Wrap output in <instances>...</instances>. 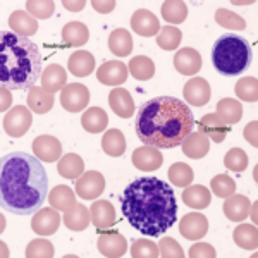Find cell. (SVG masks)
<instances>
[{"instance_id":"f5cc1de1","label":"cell","mask_w":258,"mask_h":258,"mask_svg":"<svg viewBox=\"0 0 258 258\" xmlns=\"http://www.w3.org/2000/svg\"><path fill=\"white\" fill-rule=\"evenodd\" d=\"M11 102H12L11 91L7 90V88H2V107H0V110L6 112L11 107Z\"/></svg>"},{"instance_id":"83f0119b","label":"cell","mask_w":258,"mask_h":258,"mask_svg":"<svg viewBox=\"0 0 258 258\" xmlns=\"http://www.w3.org/2000/svg\"><path fill=\"white\" fill-rule=\"evenodd\" d=\"M107 124H109V115H107V112L103 109H100V107H90L81 115L83 129H86L88 133H93V135L105 131Z\"/></svg>"},{"instance_id":"277c9868","label":"cell","mask_w":258,"mask_h":258,"mask_svg":"<svg viewBox=\"0 0 258 258\" xmlns=\"http://www.w3.org/2000/svg\"><path fill=\"white\" fill-rule=\"evenodd\" d=\"M41 78V53L31 40L16 33L0 35V86L31 90Z\"/></svg>"},{"instance_id":"5b68a950","label":"cell","mask_w":258,"mask_h":258,"mask_svg":"<svg viewBox=\"0 0 258 258\" xmlns=\"http://www.w3.org/2000/svg\"><path fill=\"white\" fill-rule=\"evenodd\" d=\"M251 47L236 33L219 36L212 48V64L224 76H238L251 66Z\"/></svg>"},{"instance_id":"cb8c5ba5","label":"cell","mask_w":258,"mask_h":258,"mask_svg":"<svg viewBox=\"0 0 258 258\" xmlns=\"http://www.w3.org/2000/svg\"><path fill=\"white\" fill-rule=\"evenodd\" d=\"M9 26L16 35L26 38V36H31L38 31V21L24 11H14L9 16Z\"/></svg>"},{"instance_id":"836d02e7","label":"cell","mask_w":258,"mask_h":258,"mask_svg":"<svg viewBox=\"0 0 258 258\" xmlns=\"http://www.w3.org/2000/svg\"><path fill=\"white\" fill-rule=\"evenodd\" d=\"M217 117L222 119L224 122L227 124H236L239 122L241 117H243V105L241 102L234 98H222L220 102L217 103Z\"/></svg>"},{"instance_id":"8fae6325","label":"cell","mask_w":258,"mask_h":258,"mask_svg":"<svg viewBox=\"0 0 258 258\" xmlns=\"http://www.w3.org/2000/svg\"><path fill=\"white\" fill-rule=\"evenodd\" d=\"M33 153H35L36 159L47 162V164H52V162H57L62 157V145L60 141L53 136H38L35 141H33Z\"/></svg>"},{"instance_id":"52a82bcc","label":"cell","mask_w":258,"mask_h":258,"mask_svg":"<svg viewBox=\"0 0 258 258\" xmlns=\"http://www.w3.org/2000/svg\"><path fill=\"white\" fill-rule=\"evenodd\" d=\"M90 91L81 83H71L66 85L60 91V105L68 112H81L88 107Z\"/></svg>"},{"instance_id":"7402d4cb","label":"cell","mask_w":258,"mask_h":258,"mask_svg":"<svg viewBox=\"0 0 258 258\" xmlns=\"http://www.w3.org/2000/svg\"><path fill=\"white\" fill-rule=\"evenodd\" d=\"M249 207H251V203H249L246 197H243V195H231L224 202L222 210L229 220L241 222V220H244L249 215Z\"/></svg>"},{"instance_id":"603a6c76","label":"cell","mask_w":258,"mask_h":258,"mask_svg":"<svg viewBox=\"0 0 258 258\" xmlns=\"http://www.w3.org/2000/svg\"><path fill=\"white\" fill-rule=\"evenodd\" d=\"M41 88L47 90L48 93H57V91L64 90L66 83H68V74L64 68L59 64H50L47 69L41 73Z\"/></svg>"},{"instance_id":"ffe728a7","label":"cell","mask_w":258,"mask_h":258,"mask_svg":"<svg viewBox=\"0 0 258 258\" xmlns=\"http://www.w3.org/2000/svg\"><path fill=\"white\" fill-rule=\"evenodd\" d=\"M181 148L186 157H189V159H193V160H200L209 153L210 140L207 138L205 135H202V133L191 131L184 138V141L181 143Z\"/></svg>"},{"instance_id":"f907efd6","label":"cell","mask_w":258,"mask_h":258,"mask_svg":"<svg viewBox=\"0 0 258 258\" xmlns=\"http://www.w3.org/2000/svg\"><path fill=\"white\" fill-rule=\"evenodd\" d=\"M256 127H258V122L256 120H251L246 127H244V138L253 148L258 147V136H256Z\"/></svg>"},{"instance_id":"5bb4252c","label":"cell","mask_w":258,"mask_h":258,"mask_svg":"<svg viewBox=\"0 0 258 258\" xmlns=\"http://www.w3.org/2000/svg\"><path fill=\"white\" fill-rule=\"evenodd\" d=\"M182 93H184V100L189 103V105L203 107L209 103L212 90H210V85L207 80H203V78H191V80L184 85Z\"/></svg>"},{"instance_id":"f35d334b","label":"cell","mask_w":258,"mask_h":258,"mask_svg":"<svg viewBox=\"0 0 258 258\" xmlns=\"http://www.w3.org/2000/svg\"><path fill=\"white\" fill-rule=\"evenodd\" d=\"M193 169L189 165L182 164V162H176L169 167V179L170 184L177 186V188H186L193 182Z\"/></svg>"},{"instance_id":"681fc988","label":"cell","mask_w":258,"mask_h":258,"mask_svg":"<svg viewBox=\"0 0 258 258\" xmlns=\"http://www.w3.org/2000/svg\"><path fill=\"white\" fill-rule=\"evenodd\" d=\"M188 256L189 258H215L217 253H215V248L209 243H197L189 248Z\"/></svg>"},{"instance_id":"d6986e66","label":"cell","mask_w":258,"mask_h":258,"mask_svg":"<svg viewBox=\"0 0 258 258\" xmlns=\"http://www.w3.org/2000/svg\"><path fill=\"white\" fill-rule=\"evenodd\" d=\"M90 215H91V222L97 229H109L115 224V209L110 202L107 200H97V202L91 205L90 209Z\"/></svg>"},{"instance_id":"f6af8a7d","label":"cell","mask_w":258,"mask_h":258,"mask_svg":"<svg viewBox=\"0 0 258 258\" xmlns=\"http://www.w3.org/2000/svg\"><path fill=\"white\" fill-rule=\"evenodd\" d=\"M26 11L35 19H48L55 11V4L52 0H28Z\"/></svg>"},{"instance_id":"8992f818","label":"cell","mask_w":258,"mask_h":258,"mask_svg":"<svg viewBox=\"0 0 258 258\" xmlns=\"http://www.w3.org/2000/svg\"><path fill=\"white\" fill-rule=\"evenodd\" d=\"M31 122H33V115L30 109L18 105L6 114V117H4V129H6V133L12 136V138H19V136L26 135L28 129L31 127Z\"/></svg>"},{"instance_id":"7bdbcfd3","label":"cell","mask_w":258,"mask_h":258,"mask_svg":"<svg viewBox=\"0 0 258 258\" xmlns=\"http://www.w3.org/2000/svg\"><path fill=\"white\" fill-rule=\"evenodd\" d=\"M224 165L229 170H234V172H243L248 167V155L244 150L241 148H231L224 157Z\"/></svg>"},{"instance_id":"4316f807","label":"cell","mask_w":258,"mask_h":258,"mask_svg":"<svg viewBox=\"0 0 258 258\" xmlns=\"http://www.w3.org/2000/svg\"><path fill=\"white\" fill-rule=\"evenodd\" d=\"M68 66L74 76L78 78L90 76L95 69V57L90 52H86V50H78V52H74L69 57Z\"/></svg>"},{"instance_id":"30bf717a","label":"cell","mask_w":258,"mask_h":258,"mask_svg":"<svg viewBox=\"0 0 258 258\" xmlns=\"http://www.w3.org/2000/svg\"><path fill=\"white\" fill-rule=\"evenodd\" d=\"M207 231H209V220L200 212H191L186 214L179 222V232L181 236H184V239L197 241L205 238Z\"/></svg>"},{"instance_id":"d590c367","label":"cell","mask_w":258,"mask_h":258,"mask_svg":"<svg viewBox=\"0 0 258 258\" xmlns=\"http://www.w3.org/2000/svg\"><path fill=\"white\" fill-rule=\"evenodd\" d=\"M48 202L55 210L66 212L76 205V197H74V191L69 186H55L48 193Z\"/></svg>"},{"instance_id":"ac0fdd59","label":"cell","mask_w":258,"mask_h":258,"mask_svg":"<svg viewBox=\"0 0 258 258\" xmlns=\"http://www.w3.org/2000/svg\"><path fill=\"white\" fill-rule=\"evenodd\" d=\"M174 68L184 76L198 74V71L202 69V55L195 48L177 50V53L174 55Z\"/></svg>"},{"instance_id":"e0dca14e","label":"cell","mask_w":258,"mask_h":258,"mask_svg":"<svg viewBox=\"0 0 258 258\" xmlns=\"http://www.w3.org/2000/svg\"><path fill=\"white\" fill-rule=\"evenodd\" d=\"M198 133L205 135L214 143H222L229 135V127L222 119L217 117V114H207L198 120Z\"/></svg>"},{"instance_id":"4dcf8cb0","label":"cell","mask_w":258,"mask_h":258,"mask_svg":"<svg viewBox=\"0 0 258 258\" xmlns=\"http://www.w3.org/2000/svg\"><path fill=\"white\" fill-rule=\"evenodd\" d=\"M102 150L109 157H120L126 152V138H124L122 131L117 127L107 129L105 135L102 138Z\"/></svg>"},{"instance_id":"1f68e13d","label":"cell","mask_w":258,"mask_h":258,"mask_svg":"<svg viewBox=\"0 0 258 258\" xmlns=\"http://www.w3.org/2000/svg\"><path fill=\"white\" fill-rule=\"evenodd\" d=\"M53 93H48L47 90L33 86L28 91V107L36 112V114H47V112L53 107Z\"/></svg>"},{"instance_id":"ba28073f","label":"cell","mask_w":258,"mask_h":258,"mask_svg":"<svg viewBox=\"0 0 258 258\" xmlns=\"http://www.w3.org/2000/svg\"><path fill=\"white\" fill-rule=\"evenodd\" d=\"M105 189V177L98 170L83 172L76 181V195L83 200H95Z\"/></svg>"},{"instance_id":"6da1fadb","label":"cell","mask_w":258,"mask_h":258,"mask_svg":"<svg viewBox=\"0 0 258 258\" xmlns=\"http://www.w3.org/2000/svg\"><path fill=\"white\" fill-rule=\"evenodd\" d=\"M120 210L129 226L157 238L176 224L177 203L172 188L157 177H140L124 189Z\"/></svg>"},{"instance_id":"d4e9b609","label":"cell","mask_w":258,"mask_h":258,"mask_svg":"<svg viewBox=\"0 0 258 258\" xmlns=\"http://www.w3.org/2000/svg\"><path fill=\"white\" fill-rule=\"evenodd\" d=\"M182 202H184V205H188L189 209H195V210L207 209L212 202L210 189L200 184L186 186L184 191H182Z\"/></svg>"},{"instance_id":"9a60e30c","label":"cell","mask_w":258,"mask_h":258,"mask_svg":"<svg viewBox=\"0 0 258 258\" xmlns=\"http://www.w3.org/2000/svg\"><path fill=\"white\" fill-rule=\"evenodd\" d=\"M131 28L136 35L150 38V36H155L160 31V23L153 12L147 9H138L131 18Z\"/></svg>"},{"instance_id":"bcb514c9","label":"cell","mask_w":258,"mask_h":258,"mask_svg":"<svg viewBox=\"0 0 258 258\" xmlns=\"http://www.w3.org/2000/svg\"><path fill=\"white\" fill-rule=\"evenodd\" d=\"M133 258H157L159 256V246L150 239H136L131 244Z\"/></svg>"},{"instance_id":"e575fe53","label":"cell","mask_w":258,"mask_h":258,"mask_svg":"<svg viewBox=\"0 0 258 258\" xmlns=\"http://www.w3.org/2000/svg\"><path fill=\"white\" fill-rule=\"evenodd\" d=\"M232 239L238 244L239 248L248 249V251H253L258 246V231L256 226H251V224H241L234 229L232 232Z\"/></svg>"},{"instance_id":"2e32d148","label":"cell","mask_w":258,"mask_h":258,"mask_svg":"<svg viewBox=\"0 0 258 258\" xmlns=\"http://www.w3.org/2000/svg\"><path fill=\"white\" fill-rule=\"evenodd\" d=\"M162 164H164V155L155 147L145 145L133 152V165L138 170H157Z\"/></svg>"},{"instance_id":"4fadbf2b","label":"cell","mask_w":258,"mask_h":258,"mask_svg":"<svg viewBox=\"0 0 258 258\" xmlns=\"http://www.w3.org/2000/svg\"><path fill=\"white\" fill-rule=\"evenodd\" d=\"M97 78L105 86H119L127 80V66L120 60L103 62L97 71Z\"/></svg>"},{"instance_id":"ab89813d","label":"cell","mask_w":258,"mask_h":258,"mask_svg":"<svg viewBox=\"0 0 258 258\" xmlns=\"http://www.w3.org/2000/svg\"><path fill=\"white\" fill-rule=\"evenodd\" d=\"M215 21H217L219 26L232 31H243L246 28V21L241 18L239 14L227 9H217V12H215Z\"/></svg>"},{"instance_id":"c3c4849f","label":"cell","mask_w":258,"mask_h":258,"mask_svg":"<svg viewBox=\"0 0 258 258\" xmlns=\"http://www.w3.org/2000/svg\"><path fill=\"white\" fill-rule=\"evenodd\" d=\"M159 256L162 258H184L181 244L174 238H164L159 243Z\"/></svg>"},{"instance_id":"44dd1931","label":"cell","mask_w":258,"mask_h":258,"mask_svg":"<svg viewBox=\"0 0 258 258\" xmlns=\"http://www.w3.org/2000/svg\"><path fill=\"white\" fill-rule=\"evenodd\" d=\"M109 105L115 112V115L122 119H129L135 114V102L129 95L127 90L124 88H114L109 95Z\"/></svg>"},{"instance_id":"484cf974","label":"cell","mask_w":258,"mask_h":258,"mask_svg":"<svg viewBox=\"0 0 258 258\" xmlns=\"http://www.w3.org/2000/svg\"><path fill=\"white\" fill-rule=\"evenodd\" d=\"M90 31L86 24L80 23V21H71L62 28V41L71 47H83L88 41Z\"/></svg>"},{"instance_id":"d6a6232c","label":"cell","mask_w":258,"mask_h":258,"mask_svg":"<svg viewBox=\"0 0 258 258\" xmlns=\"http://www.w3.org/2000/svg\"><path fill=\"white\" fill-rule=\"evenodd\" d=\"M57 172L66 179H78L85 172V162L76 153H68V155L60 157L59 164H57Z\"/></svg>"},{"instance_id":"816d5d0a","label":"cell","mask_w":258,"mask_h":258,"mask_svg":"<svg viewBox=\"0 0 258 258\" xmlns=\"http://www.w3.org/2000/svg\"><path fill=\"white\" fill-rule=\"evenodd\" d=\"M91 6H93V9L95 11H98V12H102V14H107V12H112L115 9V0H109V2H100V0H93L91 2Z\"/></svg>"},{"instance_id":"7c38bea8","label":"cell","mask_w":258,"mask_h":258,"mask_svg":"<svg viewBox=\"0 0 258 258\" xmlns=\"http://www.w3.org/2000/svg\"><path fill=\"white\" fill-rule=\"evenodd\" d=\"M60 226V215L55 209H43L35 212L31 220V229L40 236H52Z\"/></svg>"},{"instance_id":"3957f363","label":"cell","mask_w":258,"mask_h":258,"mask_svg":"<svg viewBox=\"0 0 258 258\" xmlns=\"http://www.w3.org/2000/svg\"><path fill=\"white\" fill-rule=\"evenodd\" d=\"M193 112L174 97H157L140 107L135 120L138 138L159 150L176 148L193 131Z\"/></svg>"},{"instance_id":"7a4b0ae2","label":"cell","mask_w":258,"mask_h":258,"mask_svg":"<svg viewBox=\"0 0 258 258\" xmlns=\"http://www.w3.org/2000/svg\"><path fill=\"white\" fill-rule=\"evenodd\" d=\"M47 170L36 157L24 152L7 155L0 172V198L7 210L18 215H30L47 198Z\"/></svg>"},{"instance_id":"60d3db41","label":"cell","mask_w":258,"mask_h":258,"mask_svg":"<svg viewBox=\"0 0 258 258\" xmlns=\"http://www.w3.org/2000/svg\"><path fill=\"white\" fill-rule=\"evenodd\" d=\"M236 95L241 102H249L255 103L258 100V81L256 78H241V80L236 83Z\"/></svg>"},{"instance_id":"f546056e","label":"cell","mask_w":258,"mask_h":258,"mask_svg":"<svg viewBox=\"0 0 258 258\" xmlns=\"http://www.w3.org/2000/svg\"><path fill=\"white\" fill-rule=\"evenodd\" d=\"M109 50L117 57H127L133 52V38L131 33L124 28H117L109 36Z\"/></svg>"},{"instance_id":"ee69618b","label":"cell","mask_w":258,"mask_h":258,"mask_svg":"<svg viewBox=\"0 0 258 258\" xmlns=\"http://www.w3.org/2000/svg\"><path fill=\"white\" fill-rule=\"evenodd\" d=\"M210 186H212V191H214L219 198H229L231 195H234V191H236L234 179L231 176H227V174H219V176H215L212 179Z\"/></svg>"},{"instance_id":"db71d44e","label":"cell","mask_w":258,"mask_h":258,"mask_svg":"<svg viewBox=\"0 0 258 258\" xmlns=\"http://www.w3.org/2000/svg\"><path fill=\"white\" fill-rule=\"evenodd\" d=\"M64 4V7L68 11H74V12H78V11H83V7L86 6V2H68V0H66V2H62Z\"/></svg>"},{"instance_id":"f1b7e54d","label":"cell","mask_w":258,"mask_h":258,"mask_svg":"<svg viewBox=\"0 0 258 258\" xmlns=\"http://www.w3.org/2000/svg\"><path fill=\"white\" fill-rule=\"evenodd\" d=\"M90 220H91L90 212L85 205H81V203H76L73 209L64 212V224L71 231H78V232L85 231V229L88 227Z\"/></svg>"},{"instance_id":"7dc6e473","label":"cell","mask_w":258,"mask_h":258,"mask_svg":"<svg viewBox=\"0 0 258 258\" xmlns=\"http://www.w3.org/2000/svg\"><path fill=\"white\" fill-rule=\"evenodd\" d=\"M53 253V244L48 239H33L26 248L28 258H52Z\"/></svg>"},{"instance_id":"b9f144b4","label":"cell","mask_w":258,"mask_h":258,"mask_svg":"<svg viewBox=\"0 0 258 258\" xmlns=\"http://www.w3.org/2000/svg\"><path fill=\"white\" fill-rule=\"evenodd\" d=\"M182 33L174 26H164L160 28L159 35H157V45L164 50H176L181 45Z\"/></svg>"},{"instance_id":"8d00e7d4","label":"cell","mask_w":258,"mask_h":258,"mask_svg":"<svg viewBox=\"0 0 258 258\" xmlns=\"http://www.w3.org/2000/svg\"><path fill=\"white\" fill-rule=\"evenodd\" d=\"M127 71L131 73V76L138 81H148L153 78L155 74V64L150 57L145 55H136L129 60V68Z\"/></svg>"},{"instance_id":"9c48e42d","label":"cell","mask_w":258,"mask_h":258,"mask_svg":"<svg viewBox=\"0 0 258 258\" xmlns=\"http://www.w3.org/2000/svg\"><path fill=\"white\" fill-rule=\"evenodd\" d=\"M98 251L107 258H120L127 251V241L117 231H105L98 236Z\"/></svg>"},{"instance_id":"74e56055","label":"cell","mask_w":258,"mask_h":258,"mask_svg":"<svg viewBox=\"0 0 258 258\" xmlns=\"http://www.w3.org/2000/svg\"><path fill=\"white\" fill-rule=\"evenodd\" d=\"M162 18L170 24H181L188 18V6L181 0H167L162 4Z\"/></svg>"}]
</instances>
